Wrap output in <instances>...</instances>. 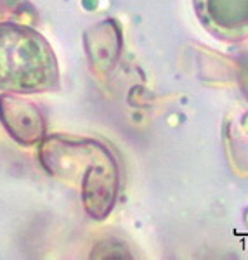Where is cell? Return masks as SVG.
Returning <instances> with one entry per match:
<instances>
[{"label": "cell", "instance_id": "7a4b0ae2", "mask_svg": "<svg viewBox=\"0 0 248 260\" xmlns=\"http://www.w3.org/2000/svg\"><path fill=\"white\" fill-rule=\"evenodd\" d=\"M59 83V66L49 42L30 26L0 23V90L35 94Z\"/></svg>", "mask_w": 248, "mask_h": 260}, {"label": "cell", "instance_id": "277c9868", "mask_svg": "<svg viewBox=\"0 0 248 260\" xmlns=\"http://www.w3.org/2000/svg\"><path fill=\"white\" fill-rule=\"evenodd\" d=\"M0 121L21 144H35L44 139L45 123L33 103L9 94L0 98Z\"/></svg>", "mask_w": 248, "mask_h": 260}, {"label": "cell", "instance_id": "6da1fadb", "mask_svg": "<svg viewBox=\"0 0 248 260\" xmlns=\"http://www.w3.org/2000/svg\"><path fill=\"white\" fill-rule=\"evenodd\" d=\"M40 160L50 175L75 184L82 192L83 208L103 220L115 205L120 174L104 144L87 137L52 136L40 148Z\"/></svg>", "mask_w": 248, "mask_h": 260}, {"label": "cell", "instance_id": "3957f363", "mask_svg": "<svg viewBox=\"0 0 248 260\" xmlns=\"http://www.w3.org/2000/svg\"><path fill=\"white\" fill-rule=\"evenodd\" d=\"M195 9L217 39L239 42L248 37V0H195Z\"/></svg>", "mask_w": 248, "mask_h": 260}]
</instances>
